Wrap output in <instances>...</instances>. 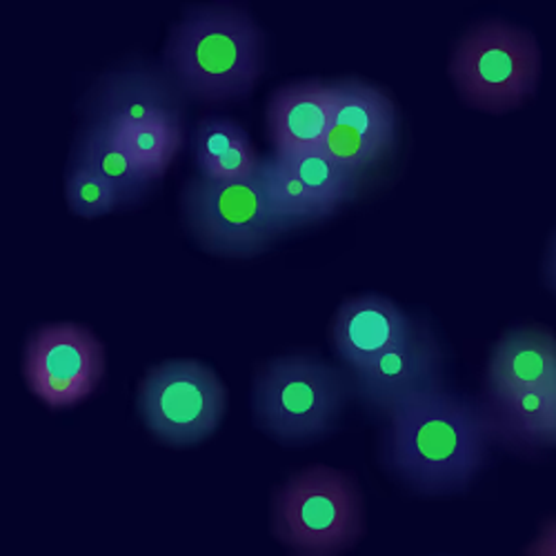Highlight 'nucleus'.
I'll list each match as a JSON object with an SVG mask.
<instances>
[{"instance_id":"nucleus-1","label":"nucleus","mask_w":556,"mask_h":556,"mask_svg":"<svg viewBox=\"0 0 556 556\" xmlns=\"http://www.w3.org/2000/svg\"><path fill=\"white\" fill-rule=\"evenodd\" d=\"M481 405L445 386L399 407L386 430V460L424 494L463 490L483 470L492 447Z\"/></svg>"},{"instance_id":"nucleus-2","label":"nucleus","mask_w":556,"mask_h":556,"mask_svg":"<svg viewBox=\"0 0 556 556\" xmlns=\"http://www.w3.org/2000/svg\"><path fill=\"white\" fill-rule=\"evenodd\" d=\"M265 67V36L239 8H201L169 34L165 74L185 99L227 103L248 97Z\"/></svg>"},{"instance_id":"nucleus-3","label":"nucleus","mask_w":556,"mask_h":556,"mask_svg":"<svg viewBox=\"0 0 556 556\" xmlns=\"http://www.w3.org/2000/svg\"><path fill=\"white\" fill-rule=\"evenodd\" d=\"M350 396L345 369L312 354H288L256 375L254 414L258 426L281 443H307L337 426Z\"/></svg>"},{"instance_id":"nucleus-4","label":"nucleus","mask_w":556,"mask_h":556,"mask_svg":"<svg viewBox=\"0 0 556 556\" xmlns=\"http://www.w3.org/2000/svg\"><path fill=\"white\" fill-rule=\"evenodd\" d=\"M450 74L470 108L503 114L521 108L536 91L541 52L530 31L485 21L458 40Z\"/></svg>"},{"instance_id":"nucleus-5","label":"nucleus","mask_w":556,"mask_h":556,"mask_svg":"<svg viewBox=\"0 0 556 556\" xmlns=\"http://www.w3.org/2000/svg\"><path fill=\"white\" fill-rule=\"evenodd\" d=\"M276 539L303 556H332L363 534L356 481L334 468L314 466L294 475L274 498Z\"/></svg>"},{"instance_id":"nucleus-6","label":"nucleus","mask_w":556,"mask_h":556,"mask_svg":"<svg viewBox=\"0 0 556 556\" xmlns=\"http://www.w3.org/2000/svg\"><path fill=\"white\" fill-rule=\"evenodd\" d=\"M182 212L194 239L218 256H254L283 235L267 207L261 172L235 180L192 178Z\"/></svg>"},{"instance_id":"nucleus-7","label":"nucleus","mask_w":556,"mask_h":556,"mask_svg":"<svg viewBox=\"0 0 556 556\" xmlns=\"http://www.w3.org/2000/svg\"><path fill=\"white\" fill-rule=\"evenodd\" d=\"M227 407V392L212 367L167 361L138 386V412L150 432L172 447H190L212 437Z\"/></svg>"},{"instance_id":"nucleus-8","label":"nucleus","mask_w":556,"mask_h":556,"mask_svg":"<svg viewBox=\"0 0 556 556\" xmlns=\"http://www.w3.org/2000/svg\"><path fill=\"white\" fill-rule=\"evenodd\" d=\"M23 369L29 390L45 405L74 407L99 388L105 375V348L83 326L54 323L29 337Z\"/></svg>"},{"instance_id":"nucleus-9","label":"nucleus","mask_w":556,"mask_h":556,"mask_svg":"<svg viewBox=\"0 0 556 556\" xmlns=\"http://www.w3.org/2000/svg\"><path fill=\"white\" fill-rule=\"evenodd\" d=\"M396 136V105L383 89L356 78L334 83L332 123L320 152L365 174L392 154Z\"/></svg>"},{"instance_id":"nucleus-10","label":"nucleus","mask_w":556,"mask_h":556,"mask_svg":"<svg viewBox=\"0 0 556 556\" xmlns=\"http://www.w3.org/2000/svg\"><path fill=\"white\" fill-rule=\"evenodd\" d=\"M345 372L350 377L352 396L372 414L383 416L386 421L399 407L445 386L443 350L437 337L421 323L412 337L392 352Z\"/></svg>"},{"instance_id":"nucleus-11","label":"nucleus","mask_w":556,"mask_h":556,"mask_svg":"<svg viewBox=\"0 0 556 556\" xmlns=\"http://www.w3.org/2000/svg\"><path fill=\"white\" fill-rule=\"evenodd\" d=\"M185 97L165 70L127 67L105 74L91 101V121L127 134L165 116L182 114Z\"/></svg>"},{"instance_id":"nucleus-12","label":"nucleus","mask_w":556,"mask_h":556,"mask_svg":"<svg viewBox=\"0 0 556 556\" xmlns=\"http://www.w3.org/2000/svg\"><path fill=\"white\" fill-rule=\"evenodd\" d=\"M419 323L394 301L377 294L348 299L334 314L330 341L348 369L375 363L405 343Z\"/></svg>"},{"instance_id":"nucleus-13","label":"nucleus","mask_w":556,"mask_h":556,"mask_svg":"<svg viewBox=\"0 0 556 556\" xmlns=\"http://www.w3.org/2000/svg\"><path fill=\"white\" fill-rule=\"evenodd\" d=\"M334 112V83L303 80L276 91L267 108L274 152L286 159L318 152L326 143Z\"/></svg>"},{"instance_id":"nucleus-14","label":"nucleus","mask_w":556,"mask_h":556,"mask_svg":"<svg viewBox=\"0 0 556 556\" xmlns=\"http://www.w3.org/2000/svg\"><path fill=\"white\" fill-rule=\"evenodd\" d=\"M556 383V337L543 328L507 332L492 350L485 394H513L526 390L549 392Z\"/></svg>"},{"instance_id":"nucleus-15","label":"nucleus","mask_w":556,"mask_h":556,"mask_svg":"<svg viewBox=\"0 0 556 556\" xmlns=\"http://www.w3.org/2000/svg\"><path fill=\"white\" fill-rule=\"evenodd\" d=\"M494 443L517 452L549 447V394L526 390L513 394H485L479 401Z\"/></svg>"},{"instance_id":"nucleus-16","label":"nucleus","mask_w":556,"mask_h":556,"mask_svg":"<svg viewBox=\"0 0 556 556\" xmlns=\"http://www.w3.org/2000/svg\"><path fill=\"white\" fill-rule=\"evenodd\" d=\"M192 154L199 176L210 180L252 176L263 163L250 134L229 118H203L194 129Z\"/></svg>"},{"instance_id":"nucleus-17","label":"nucleus","mask_w":556,"mask_h":556,"mask_svg":"<svg viewBox=\"0 0 556 556\" xmlns=\"http://www.w3.org/2000/svg\"><path fill=\"white\" fill-rule=\"evenodd\" d=\"M74 161L87 165L101 178L112 182L125 203L141 199L152 185L143 172L138 169L123 136L97 121H89L83 136L78 138Z\"/></svg>"},{"instance_id":"nucleus-18","label":"nucleus","mask_w":556,"mask_h":556,"mask_svg":"<svg viewBox=\"0 0 556 556\" xmlns=\"http://www.w3.org/2000/svg\"><path fill=\"white\" fill-rule=\"evenodd\" d=\"M286 161L323 216L334 214L343 203L352 201L363 185L365 174L345 167L320 150Z\"/></svg>"},{"instance_id":"nucleus-19","label":"nucleus","mask_w":556,"mask_h":556,"mask_svg":"<svg viewBox=\"0 0 556 556\" xmlns=\"http://www.w3.org/2000/svg\"><path fill=\"white\" fill-rule=\"evenodd\" d=\"M258 172L263 180L267 207L278 229L290 231V229L326 218L314 205V201L309 199V194L305 192L301 180L296 178V174L292 172V167L283 156H278L276 152L269 156H263Z\"/></svg>"},{"instance_id":"nucleus-20","label":"nucleus","mask_w":556,"mask_h":556,"mask_svg":"<svg viewBox=\"0 0 556 556\" xmlns=\"http://www.w3.org/2000/svg\"><path fill=\"white\" fill-rule=\"evenodd\" d=\"M123 141L136 161L138 169L143 176L154 182L165 176L169 165L174 163L176 154L182 148L185 141V125L182 114L165 116L154 123H148L138 129H131L127 134H121Z\"/></svg>"},{"instance_id":"nucleus-21","label":"nucleus","mask_w":556,"mask_h":556,"mask_svg":"<svg viewBox=\"0 0 556 556\" xmlns=\"http://www.w3.org/2000/svg\"><path fill=\"white\" fill-rule=\"evenodd\" d=\"M65 197L70 210L83 218L105 216L116 212L121 205H127L112 182L78 161H72L67 172Z\"/></svg>"},{"instance_id":"nucleus-22","label":"nucleus","mask_w":556,"mask_h":556,"mask_svg":"<svg viewBox=\"0 0 556 556\" xmlns=\"http://www.w3.org/2000/svg\"><path fill=\"white\" fill-rule=\"evenodd\" d=\"M526 556H556V517L547 519L536 539L530 543Z\"/></svg>"},{"instance_id":"nucleus-23","label":"nucleus","mask_w":556,"mask_h":556,"mask_svg":"<svg viewBox=\"0 0 556 556\" xmlns=\"http://www.w3.org/2000/svg\"><path fill=\"white\" fill-rule=\"evenodd\" d=\"M545 278H547L549 288H552V290H554V294H556V235H554V239H552V243H549V250H547Z\"/></svg>"},{"instance_id":"nucleus-24","label":"nucleus","mask_w":556,"mask_h":556,"mask_svg":"<svg viewBox=\"0 0 556 556\" xmlns=\"http://www.w3.org/2000/svg\"><path fill=\"white\" fill-rule=\"evenodd\" d=\"M549 394V447H556V383Z\"/></svg>"}]
</instances>
